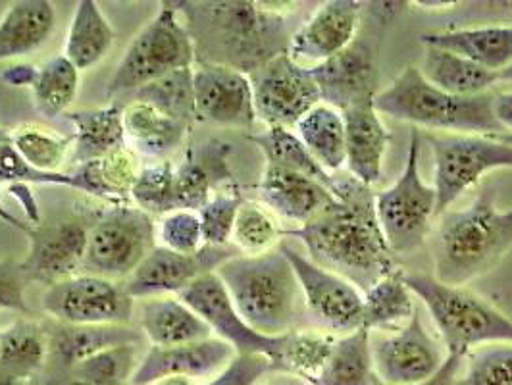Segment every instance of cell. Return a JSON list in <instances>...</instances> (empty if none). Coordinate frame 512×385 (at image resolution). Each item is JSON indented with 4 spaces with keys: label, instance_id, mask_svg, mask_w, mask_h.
Segmentation results:
<instances>
[{
    "label": "cell",
    "instance_id": "7",
    "mask_svg": "<svg viewBox=\"0 0 512 385\" xmlns=\"http://www.w3.org/2000/svg\"><path fill=\"white\" fill-rule=\"evenodd\" d=\"M197 64V52L178 2H162L158 14L143 27L108 81L106 95H126L143 89L156 79Z\"/></svg>",
    "mask_w": 512,
    "mask_h": 385
},
{
    "label": "cell",
    "instance_id": "10",
    "mask_svg": "<svg viewBox=\"0 0 512 385\" xmlns=\"http://www.w3.org/2000/svg\"><path fill=\"white\" fill-rule=\"evenodd\" d=\"M436 158V218L491 170L512 168V145L497 135H428Z\"/></svg>",
    "mask_w": 512,
    "mask_h": 385
},
{
    "label": "cell",
    "instance_id": "42",
    "mask_svg": "<svg viewBox=\"0 0 512 385\" xmlns=\"http://www.w3.org/2000/svg\"><path fill=\"white\" fill-rule=\"evenodd\" d=\"M12 141L29 166L49 174H58L74 151V135H60L35 124L12 129Z\"/></svg>",
    "mask_w": 512,
    "mask_h": 385
},
{
    "label": "cell",
    "instance_id": "37",
    "mask_svg": "<svg viewBox=\"0 0 512 385\" xmlns=\"http://www.w3.org/2000/svg\"><path fill=\"white\" fill-rule=\"evenodd\" d=\"M251 143H255L258 151L264 154L266 164L280 166L285 170H293L299 174H305L312 180L324 183L328 189H333L335 176L326 172L316 158L310 154L299 135L291 129L268 128L260 133H253L247 137Z\"/></svg>",
    "mask_w": 512,
    "mask_h": 385
},
{
    "label": "cell",
    "instance_id": "46",
    "mask_svg": "<svg viewBox=\"0 0 512 385\" xmlns=\"http://www.w3.org/2000/svg\"><path fill=\"white\" fill-rule=\"evenodd\" d=\"M97 162L106 201L128 205L126 201L131 199V189L141 174L137 153L124 145L99 158Z\"/></svg>",
    "mask_w": 512,
    "mask_h": 385
},
{
    "label": "cell",
    "instance_id": "4",
    "mask_svg": "<svg viewBox=\"0 0 512 385\" xmlns=\"http://www.w3.org/2000/svg\"><path fill=\"white\" fill-rule=\"evenodd\" d=\"M405 282L428 308L447 349L441 370L424 385L455 384L474 347L512 343L511 318L464 285H447L428 274H405Z\"/></svg>",
    "mask_w": 512,
    "mask_h": 385
},
{
    "label": "cell",
    "instance_id": "1",
    "mask_svg": "<svg viewBox=\"0 0 512 385\" xmlns=\"http://www.w3.org/2000/svg\"><path fill=\"white\" fill-rule=\"evenodd\" d=\"M332 193L330 208L299 228L283 230V237L299 239L312 262L366 293L397 270L376 216V197L351 174L335 178Z\"/></svg>",
    "mask_w": 512,
    "mask_h": 385
},
{
    "label": "cell",
    "instance_id": "32",
    "mask_svg": "<svg viewBox=\"0 0 512 385\" xmlns=\"http://www.w3.org/2000/svg\"><path fill=\"white\" fill-rule=\"evenodd\" d=\"M114 37V29L99 4L95 0H81L66 37L64 56L79 72L91 70L106 58L114 45Z\"/></svg>",
    "mask_w": 512,
    "mask_h": 385
},
{
    "label": "cell",
    "instance_id": "2",
    "mask_svg": "<svg viewBox=\"0 0 512 385\" xmlns=\"http://www.w3.org/2000/svg\"><path fill=\"white\" fill-rule=\"evenodd\" d=\"M199 62L251 76L289 49L293 33L278 8L262 2H178Z\"/></svg>",
    "mask_w": 512,
    "mask_h": 385
},
{
    "label": "cell",
    "instance_id": "24",
    "mask_svg": "<svg viewBox=\"0 0 512 385\" xmlns=\"http://www.w3.org/2000/svg\"><path fill=\"white\" fill-rule=\"evenodd\" d=\"M345 164L349 174L364 185L382 178L385 151L391 143V133L374 106V99L345 108Z\"/></svg>",
    "mask_w": 512,
    "mask_h": 385
},
{
    "label": "cell",
    "instance_id": "51",
    "mask_svg": "<svg viewBox=\"0 0 512 385\" xmlns=\"http://www.w3.org/2000/svg\"><path fill=\"white\" fill-rule=\"evenodd\" d=\"M27 283L20 262L0 260V310L27 312Z\"/></svg>",
    "mask_w": 512,
    "mask_h": 385
},
{
    "label": "cell",
    "instance_id": "6",
    "mask_svg": "<svg viewBox=\"0 0 512 385\" xmlns=\"http://www.w3.org/2000/svg\"><path fill=\"white\" fill-rule=\"evenodd\" d=\"M380 114L414 128L451 131L455 135H501L505 128L495 114V93L457 97L426 81L416 66H407L374 99Z\"/></svg>",
    "mask_w": 512,
    "mask_h": 385
},
{
    "label": "cell",
    "instance_id": "12",
    "mask_svg": "<svg viewBox=\"0 0 512 385\" xmlns=\"http://www.w3.org/2000/svg\"><path fill=\"white\" fill-rule=\"evenodd\" d=\"M249 79L256 120L268 128H297L308 112L322 103L310 68L297 64L287 52L266 62Z\"/></svg>",
    "mask_w": 512,
    "mask_h": 385
},
{
    "label": "cell",
    "instance_id": "16",
    "mask_svg": "<svg viewBox=\"0 0 512 385\" xmlns=\"http://www.w3.org/2000/svg\"><path fill=\"white\" fill-rule=\"evenodd\" d=\"M241 255L233 245L210 247L205 245L193 255H181L164 247H154L137 270L124 282L126 291L137 301L180 295L201 276L216 272L222 264Z\"/></svg>",
    "mask_w": 512,
    "mask_h": 385
},
{
    "label": "cell",
    "instance_id": "41",
    "mask_svg": "<svg viewBox=\"0 0 512 385\" xmlns=\"http://www.w3.org/2000/svg\"><path fill=\"white\" fill-rule=\"evenodd\" d=\"M282 237L283 230L278 220L266 206L255 201H243L231 233V245L241 255L255 257L274 251Z\"/></svg>",
    "mask_w": 512,
    "mask_h": 385
},
{
    "label": "cell",
    "instance_id": "29",
    "mask_svg": "<svg viewBox=\"0 0 512 385\" xmlns=\"http://www.w3.org/2000/svg\"><path fill=\"white\" fill-rule=\"evenodd\" d=\"M51 335L52 359L64 370H70L101 353L137 345L141 335L126 326H66L58 324Z\"/></svg>",
    "mask_w": 512,
    "mask_h": 385
},
{
    "label": "cell",
    "instance_id": "59",
    "mask_svg": "<svg viewBox=\"0 0 512 385\" xmlns=\"http://www.w3.org/2000/svg\"><path fill=\"white\" fill-rule=\"evenodd\" d=\"M499 139H503L505 143H509V145H512V133H509V131H505V133H501V135H497Z\"/></svg>",
    "mask_w": 512,
    "mask_h": 385
},
{
    "label": "cell",
    "instance_id": "15",
    "mask_svg": "<svg viewBox=\"0 0 512 385\" xmlns=\"http://www.w3.org/2000/svg\"><path fill=\"white\" fill-rule=\"evenodd\" d=\"M176 297L205 320L214 337L230 343L237 355H264L274 360L278 368L283 335L270 337L255 332L237 312L226 285L216 272L201 276Z\"/></svg>",
    "mask_w": 512,
    "mask_h": 385
},
{
    "label": "cell",
    "instance_id": "58",
    "mask_svg": "<svg viewBox=\"0 0 512 385\" xmlns=\"http://www.w3.org/2000/svg\"><path fill=\"white\" fill-rule=\"evenodd\" d=\"M499 81H512V66H509L507 70H503V72L499 74Z\"/></svg>",
    "mask_w": 512,
    "mask_h": 385
},
{
    "label": "cell",
    "instance_id": "54",
    "mask_svg": "<svg viewBox=\"0 0 512 385\" xmlns=\"http://www.w3.org/2000/svg\"><path fill=\"white\" fill-rule=\"evenodd\" d=\"M258 385H310L299 376L287 374V372H272L266 378H262Z\"/></svg>",
    "mask_w": 512,
    "mask_h": 385
},
{
    "label": "cell",
    "instance_id": "48",
    "mask_svg": "<svg viewBox=\"0 0 512 385\" xmlns=\"http://www.w3.org/2000/svg\"><path fill=\"white\" fill-rule=\"evenodd\" d=\"M0 183L10 185H64L72 187V174H49L29 166L12 141V129L0 128Z\"/></svg>",
    "mask_w": 512,
    "mask_h": 385
},
{
    "label": "cell",
    "instance_id": "22",
    "mask_svg": "<svg viewBox=\"0 0 512 385\" xmlns=\"http://www.w3.org/2000/svg\"><path fill=\"white\" fill-rule=\"evenodd\" d=\"M231 145L210 139L197 149H187L180 166H174L176 210L199 212L222 189L237 187L228 156Z\"/></svg>",
    "mask_w": 512,
    "mask_h": 385
},
{
    "label": "cell",
    "instance_id": "13",
    "mask_svg": "<svg viewBox=\"0 0 512 385\" xmlns=\"http://www.w3.org/2000/svg\"><path fill=\"white\" fill-rule=\"evenodd\" d=\"M376 380L384 385L428 384L441 370L445 355L426 332L418 310L393 334H370Z\"/></svg>",
    "mask_w": 512,
    "mask_h": 385
},
{
    "label": "cell",
    "instance_id": "47",
    "mask_svg": "<svg viewBox=\"0 0 512 385\" xmlns=\"http://www.w3.org/2000/svg\"><path fill=\"white\" fill-rule=\"evenodd\" d=\"M156 245L181 255H193L205 247L199 212L174 210L156 224Z\"/></svg>",
    "mask_w": 512,
    "mask_h": 385
},
{
    "label": "cell",
    "instance_id": "8",
    "mask_svg": "<svg viewBox=\"0 0 512 385\" xmlns=\"http://www.w3.org/2000/svg\"><path fill=\"white\" fill-rule=\"evenodd\" d=\"M376 216L393 255H412L430 237L436 218V191L420 176V129H410L403 174L376 195Z\"/></svg>",
    "mask_w": 512,
    "mask_h": 385
},
{
    "label": "cell",
    "instance_id": "27",
    "mask_svg": "<svg viewBox=\"0 0 512 385\" xmlns=\"http://www.w3.org/2000/svg\"><path fill=\"white\" fill-rule=\"evenodd\" d=\"M426 47L455 52L470 62L501 74L512 66V26L470 27L422 37Z\"/></svg>",
    "mask_w": 512,
    "mask_h": 385
},
{
    "label": "cell",
    "instance_id": "28",
    "mask_svg": "<svg viewBox=\"0 0 512 385\" xmlns=\"http://www.w3.org/2000/svg\"><path fill=\"white\" fill-rule=\"evenodd\" d=\"M124 128L126 143L135 153L166 160L185 143L191 126L164 114L153 104L133 99L124 108Z\"/></svg>",
    "mask_w": 512,
    "mask_h": 385
},
{
    "label": "cell",
    "instance_id": "34",
    "mask_svg": "<svg viewBox=\"0 0 512 385\" xmlns=\"http://www.w3.org/2000/svg\"><path fill=\"white\" fill-rule=\"evenodd\" d=\"M49 351L51 335L33 320H18L0 332V370L4 376L29 378L43 366Z\"/></svg>",
    "mask_w": 512,
    "mask_h": 385
},
{
    "label": "cell",
    "instance_id": "5",
    "mask_svg": "<svg viewBox=\"0 0 512 385\" xmlns=\"http://www.w3.org/2000/svg\"><path fill=\"white\" fill-rule=\"evenodd\" d=\"M241 318L258 334L293 332L301 287L282 249L264 255H237L216 270Z\"/></svg>",
    "mask_w": 512,
    "mask_h": 385
},
{
    "label": "cell",
    "instance_id": "38",
    "mask_svg": "<svg viewBox=\"0 0 512 385\" xmlns=\"http://www.w3.org/2000/svg\"><path fill=\"white\" fill-rule=\"evenodd\" d=\"M79 89V70L64 56L56 54L37 68L31 85L37 110L45 118L66 116L74 104Z\"/></svg>",
    "mask_w": 512,
    "mask_h": 385
},
{
    "label": "cell",
    "instance_id": "36",
    "mask_svg": "<svg viewBox=\"0 0 512 385\" xmlns=\"http://www.w3.org/2000/svg\"><path fill=\"white\" fill-rule=\"evenodd\" d=\"M370 332H357L335 339L332 355L312 385H376Z\"/></svg>",
    "mask_w": 512,
    "mask_h": 385
},
{
    "label": "cell",
    "instance_id": "35",
    "mask_svg": "<svg viewBox=\"0 0 512 385\" xmlns=\"http://www.w3.org/2000/svg\"><path fill=\"white\" fill-rule=\"evenodd\" d=\"M295 133L326 172L345 164V120L339 110L322 103L314 106L297 124Z\"/></svg>",
    "mask_w": 512,
    "mask_h": 385
},
{
    "label": "cell",
    "instance_id": "55",
    "mask_svg": "<svg viewBox=\"0 0 512 385\" xmlns=\"http://www.w3.org/2000/svg\"><path fill=\"white\" fill-rule=\"evenodd\" d=\"M0 222H4V224H8V226H12V228H16V230L27 231L31 230L33 226L31 224H27L24 220H20L16 214H12L6 206L2 205V201H0Z\"/></svg>",
    "mask_w": 512,
    "mask_h": 385
},
{
    "label": "cell",
    "instance_id": "17",
    "mask_svg": "<svg viewBox=\"0 0 512 385\" xmlns=\"http://www.w3.org/2000/svg\"><path fill=\"white\" fill-rule=\"evenodd\" d=\"M195 122L222 128L251 129L256 112L247 74L220 64L199 62L193 68Z\"/></svg>",
    "mask_w": 512,
    "mask_h": 385
},
{
    "label": "cell",
    "instance_id": "39",
    "mask_svg": "<svg viewBox=\"0 0 512 385\" xmlns=\"http://www.w3.org/2000/svg\"><path fill=\"white\" fill-rule=\"evenodd\" d=\"M333 343L332 335L322 332L293 330L283 335L278 372H287L303 378L310 385L314 384L332 355Z\"/></svg>",
    "mask_w": 512,
    "mask_h": 385
},
{
    "label": "cell",
    "instance_id": "33",
    "mask_svg": "<svg viewBox=\"0 0 512 385\" xmlns=\"http://www.w3.org/2000/svg\"><path fill=\"white\" fill-rule=\"evenodd\" d=\"M412 291L405 272L393 270L384 280L362 293V328L372 332H395L414 316Z\"/></svg>",
    "mask_w": 512,
    "mask_h": 385
},
{
    "label": "cell",
    "instance_id": "56",
    "mask_svg": "<svg viewBox=\"0 0 512 385\" xmlns=\"http://www.w3.org/2000/svg\"><path fill=\"white\" fill-rule=\"evenodd\" d=\"M153 385H199L195 380L191 378H164L160 382H156Z\"/></svg>",
    "mask_w": 512,
    "mask_h": 385
},
{
    "label": "cell",
    "instance_id": "53",
    "mask_svg": "<svg viewBox=\"0 0 512 385\" xmlns=\"http://www.w3.org/2000/svg\"><path fill=\"white\" fill-rule=\"evenodd\" d=\"M495 114L505 131L512 133V91L511 93H495Z\"/></svg>",
    "mask_w": 512,
    "mask_h": 385
},
{
    "label": "cell",
    "instance_id": "19",
    "mask_svg": "<svg viewBox=\"0 0 512 385\" xmlns=\"http://www.w3.org/2000/svg\"><path fill=\"white\" fill-rule=\"evenodd\" d=\"M308 68L322 101L339 112L378 95L376 52L366 39H355L337 56Z\"/></svg>",
    "mask_w": 512,
    "mask_h": 385
},
{
    "label": "cell",
    "instance_id": "14",
    "mask_svg": "<svg viewBox=\"0 0 512 385\" xmlns=\"http://www.w3.org/2000/svg\"><path fill=\"white\" fill-rule=\"evenodd\" d=\"M280 249L293 266L308 312L324 330L347 335L362 328V291L289 243H280Z\"/></svg>",
    "mask_w": 512,
    "mask_h": 385
},
{
    "label": "cell",
    "instance_id": "44",
    "mask_svg": "<svg viewBox=\"0 0 512 385\" xmlns=\"http://www.w3.org/2000/svg\"><path fill=\"white\" fill-rule=\"evenodd\" d=\"M131 199L137 208L153 218L174 212V164L170 160H160L153 166L141 168L131 189Z\"/></svg>",
    "mask_w": 512,
    "mask_h": 385
},
{
    "label": "cell",
    "instance_id": "31",
    "mask_svg": "<svg viewBox=\"0 0 512 385\" xmlns=\"http://www.w3.org/2000/svg\"><path fill=\"white\" fill-rule=\"evenodd\" d=\"M418 70L437 89L457 97L486 95L499 81V74L489 72L455 52L441 51L436 47L424 49L422 66Z\"/></svg>",
    "mask_w": 512,
    "mask_h": 385
},
{
    "label": "cell",
    "instance_id": "52",
    "mask_svg": "<svg viewBox=\"0 0 512 385\" xmlns=\"http://www.w3.org/2000/svg\"><path fill=\"white\" fill-rule=\"evenodd\" d=\"M35 76H37V66L16 64L2 72V81H6L8 85H14V87H31Z\"/></svg>",
    "mask_w": 512,
    "mask_h": 385
},
{
    "label": "cell",
    "instance_id": "11",
    "mask_svg": "<svg viewBox=\"0 0 512 385\" xmlns=\"http://www.w3.org/2000/svg\"><path fill=\"white\" fill-rule=\"evenodd\" d=\"M41 303L66 326H126L135 312V299L124 283L83 272L47 287Z\"/></svg>",
    "mask_w": 512,
    "mask_h": 385
},
{
    "label": "cell",
    "instance_id": "49",
    "mask_svg": "<svg viewBox=\"0 0 512 385\" xmlns=\"http://www.w3.org/2000/svg\"><path fill=\"white\" fill-rule=\"evenodd\" d=\"M468 385H512V343L489 345L476 353L466 370Z\"/></svg>",
    "mask_w": 512,
    "mask_h": 385
},
{
    "label": "cell",
    "instance_id": "30",
    "mask_svg": "<svg viewBox=\"0 0 512 385\" xmlns=\"http://www.w3.org/2000/svg\"><path fill=\"white\" fill-rule=\"evenodd\" d=\"M74 126V162L76 166L99 160L108 153L128 145L124 128V108L110 104L93 110L68 112Z\"/></svg>",
    "mask_w": 512,
    "mask_h": 385
},
{
    "label": "cell",
    "instance_id": "26",
    "mask_svg": "<svg viewBox=\"0 0 512 385\" xmlns=\"http://www.w3.org/2000/svg\"><path fill=\"white\" fill-rule=\"evenodd\" d=\"M56 26V8L49 0H16L0 18V62L16 60L41 49Z\"/></svg>",
    "mask_w": 512,
    "mask_h": 385
},
{
    "label": "cell",
    "instance_id": "57",
    "mask_svg": "<svg viewBox=\"0 0 512 385\" xmlns=\"http://www.w3.org/2000/svg\"><path fill=\"white\" fill-rule=\"evenodd\" d=\"M22 380H18V378H12V376H2L0 378V385H20Z\"/></svg>",
    "mask_w": 512,
    "mask_h": 385
},
{
    "label": "cell",
    "instance_id": "50",
    "mask_svg": "<svg viewBox=\"0 0 512 385\" xmlns=\"http://www.w3.org/2000/svg\"><path fill=\"white\" fill-rule=\"evenodd\" d=\"M278 372L274 360L264 355H237L205 385H258L268 374Z\"/></svg>",
    "mask_w": 512,
    "mask_h": 385
},
{
    "label": "cell",
    "instance_id": "43",
    "mask_svg": "<svg viewBox=\"0 0 512 385\" xmlns=\"http://www.w3.org/2000/svg\"><path fill=\"white\" fill-rule=\"evenodd\" d=\"M193 68H185L145 85L143 89L135 91V101L153 104L164 114L191 126L195 122Z\"/></svg>",
    "mask_w": 512,
    "mask_h": 385
},
{
    "label": "cell",
    "instance_id": "18",
    "mask_svg": "<svg viewBox=\"0 0 512 385\" xmlns=\"http://www.w3.org/2000/svg\"><path fill=\"white\" fill-rule=\"evenodd\" d=\"M29 253L20 262L27 282L54 283L81 274L89 228L77 220H64L27 231Z\"/></svg>",
    "mask_w": 512,
    "mask_h": 385
},
{
    "label": "cell",
    "instance_id": "40",
    "mask_svg": "<svg viewBox=\"0 0 512 385\" xmlns=\"http://www.w3.org/2000/svg\"><path fill=\"white\" fill-rule=\"evenodd\" d=\"M137 364V345L118 347L77 364L47 385H126Z\"/></svg>",
    "mask_w": 512,
    "mask_h": 385
},
{
    "label": "cell",
    "instance_id": "45",
    "mask_svg": "<svg viewBox=\"0 0 512 385\" xmlns=\"http://www.w3.org/2000/svg\"><path fill=\"white\" fill-rule=\"evenodd\" d=\"M243 197L237 187L222 189L214 193V197L199 210L203 239L210 247H228L231 245V233L235 226V218L239 206L243 205Z\"/></svg>",
    "mask_w": 512,
    "mask_h": 385
},
{
    "label": "cell",
    "instance_id": "20",
    "mask_svg": "<svg viewBox=\"0 0 512 385\" xmlns=\"http://www.w3.org/2000/svg\"><path fill=\"white\" fill-rule=\"evenodd\" d=\"M237 357L230 343L208 337L176 347H151L139 360L129 384L153 385L164 378H191L195 382L214 378Z\"/></svg>",
    "mask_w": 512,
    "mask_h": 385
},
{
    "label": "cell",
    "instance_id": "23",
    "mask_svg": "<svg viewBox=\"0 0 512 385\" xmlns=\"http://www.w3.org/2000/svg\"><path fill=\"white\" fill-rule=\"evenodd\" d=\"M260 205L293 224H307L335 203L332 189L305 174L266 164L256 187Z\"/></svg>",
    "mask_w": 512,
    "mask_h": 385
},
{
    "label": "cell",
    "instance_id": "9",
    "mask_svg": "<svg viewBox=\"0 0 512 385\" xmlns=\"http://www.w3.org/2000/svg\"><path fill=\"white\" fill-rule=\"evenodd\" d=\"M154 247L153 216L137 206H116L89 228L81 272L126 282Z\"/></svg>",
    "mask_w": 512,
    "mask_h": 385
},
{
    "label": "cell",
    "instance_id": "25",
    "mask_svg": "<svg viewBox=\"0 0 512 385\" xmlns=\"http://www.w3.org/2000/svg\"><path fill=\"white\" fill-rule=\"evenodd\" d=\"M139 326L153 347H176L212 337L205 320L176 295L143 299Z\"/></svg>",
    "mask_w": 512,
    "mask_h": 385
},
{
    "label": "cell",
    "instance_id": "21",
    "mask_svg": "<svg viewBox=\"0 0 512 385\" xmlns=\"http://www.w3.org/2000/svg\"><path fill=\"white\" fill-rule=\"evenodd\" d=\"M362 4L355 0L324 2L291 41L287 54L301 66L322 64L345 51L357 35Z\"/></svg>",
    "mask_w": 512,
    "mask_h": 385
},
{
    "label": "cell",
    "instance_id": "3",
    "mask_svg": "<svg viewBox=\"0 0 512 385\" xmlns=\"http://www.w3.org/2000/svg\"><path fill=\"white\" fill-rule=\"evenodd\" d=\"M430 233L434 278L464 285L491 272L512 249V208L501 210L491 187H482L472 203L447 210Z\"/></svg>",
    "mask_w": 512,
    "mask_h": 385
}]
</instances>
